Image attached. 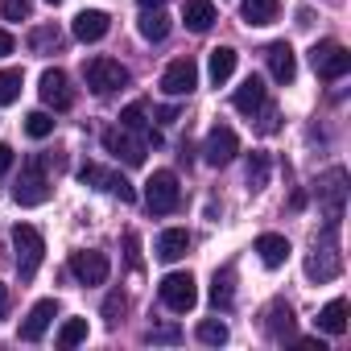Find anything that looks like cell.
<instances>
[{
	"mask_svg": "<svg viewBox=\"0 0 351 351\" xmlns=\"http://www.w3.org/2000/svg\"><path fill=\"white\" fill-rule=\"evenodd\" d=\"M13 248H17V273L21 281H29L38 269H42V256H46V240L34 223H17L13 228Z\"/></svg>",
	"mask_w": 351,
	"mask_h": 351,
	"instance_id": "obj_1",
	"label": "cell"
},
{
	"mask_svg": "<svg viewBox=\"0 0 351 351\" xmlns=\"http://www.w3.org/2000/svg\"><path fill=\"white\" fill-rule=\"evenodd\" d=\"M83 79H87V87L95 91V95H112V91H120V87H128V66H120L116 58H87L83 62Z\"/></svg>",
	"mask_w": 351,
	"mask_h": 351,
	"instance_id": "obj_2",
	"label": "cell"
},
{
	"mask_svg": "<svg viewBox=\"0 0 351 351\" xmlns=\"http://www.w3.org/2000/svg\"><path fill=\"white\" fill-rule=\"evenodd\" d=\"M178 203H182L178 178H173L169 169H157L153 178L145 182V207H149L153 215H169V211H178Z\"/></svg>",
	"mask_w": 351,
	"mask_h": 351,
	"instance_id": "obj_3",
	"label": "cell"
},
{
	"mask_svg": "<svg viewBox=\"0 0 351 351\" xmlns=\"http://www.w3.org/2000/svg\"><path fill=\"white\" fill-rule=\"evenodd\" d=\"M339 269H343V256H339V244H335V228L326 223V232L314 240V256L306 261V273L314 281H330V277H339Z\"/></svg>",
	"mask_w": 351,
	"mask_h": 351,
	"instance_id": "obj_4",
	"label": "cell"
},
{
	"mask_svg": "<svg viewBox=\"0 0 351 351\" xmlns=\"http://www.w3.org/2000/svg\"><path fill=\"white\" fill-rule=\"evenodd\" d=\"M310 66H314L318 79L335 83V79H343V75L351 71V54H347V46H339V42H318V46L310 50Z\"/></svg>",
	"mask_w": 351,
	"mask_h": 351,
	"instance_id": "obj_5",
	"label": "cell"
},
{
	"mask_svg": "<svg viewBox=\"0 0 351 351\" xmlns=\"http://www.w3.org/2000/svg\"><path fill=\"white\" fill-rule=\"evenodd\" d=\"M318 203H322V219L330 228H339L343 203H347V173L343 169H330L326 178H318Z\"/></svg>",
	"mask_w": 351,
	"mask_h": 351,
	"instance_id": "obj_6",
	"label": "cell"
},
{
	"mask_svg": "<svg viewBox=\"0 0 351 351\" xmlns=\"http://www.w3.org/2000/svg\"><path fill=\"white\" fill-rule=\"evenodd\" d=\"M161 302H165L173 314L195 310V302H199L195 277H191V273H165V277H161Z\"/></svg>",
	"mask_w": 351,
	"mask_h": 351,
	"instance_id": "obj_7",
	"label": "cell"
},
{
	"mask_svg": "<svg viewBox=\"0 0 351 351\" xmlns=\"http://www.w3.org/2000/svg\"><path fill=\"white\" fill-rule=\"evenodd\" d=\"M13 199L21 207H42L50 199V178H46V165L42 161H29L25 173H21V182L13 186Z\"/></svg>",
	"mask_w": 351,
	"mask_h": 351,
	"instance_id": "obj_8",
	"label": "cell"
},
{
	"mask_svg": "<svg viewBox=\"0 0 351 351\" xmlns=\"http://www.w3.org/2000/svg\"><path fill=\"white\" fill-rule=\"evenodd\" d=\"M195 87H199V66H195V58H173V62L165 66V75H161V91H165L169 99L191 95Z\"/></svg>",
	"mask_w": 351,
	"mask_h": 351,
	"instance_id": "obj_9",
	"label": "cell"
},
{
	"mask_svg": "<svg viewBox=\"0 0 351 351\" xmlns=\"http://www.w3.org/2000/svg\"><path fill=\"white\" fill-rule=\"evenodd\" d=\"M236 153H240V136L228 128V124H215L211 128V136H207V145H203V157H207V165H232L236 161Z\"/></svg>",
	"mask_w": 351,
	"mask_h": 351,
	"instance_id": "obj_10",
	"label": "cell"
},
{
	"mask_svg": "<svg viewBox=\"0 0 351 351\" xmlns=\"http://www.w3.org/2000/svg\"><path fill=\"white\" fill-rule=\"evenodd\" d=\"M42 104L46 108H54V112H66V108H75V87H71V79L54 66V71H42Z\"/></svg>",
	"mask_w": 351,
	"mask_h": 351,
	"instance_id": "obj_11",
	"label": "cell"
},
{
	"mask_svg": "<svg viewBox=\"0 0 351 351\" xmlns=\"http://www.w3.org/2000/svg\"><path fill=\"white\" fill-rule=\"evenodd\" d=\"M71 273L79 277V285H104L112 273V261L104 252H71Z\"/></svg>",
	"mask_w": 351,
	"mask_h": 351,
	"instance_id": "obj_12",
	"label": "cell"
},
{
	"mask_svg": "<svg viewBox=\"0 0 351 351\" xmlns=\"http://www.w3.org/2000/svg\"><path fill=\"white\" fill-rule=\"evenodd\" d=\"M79 182H95L99 191L116 195L120 203H132V199H136V191H132L128 178H120V173H112V169H99V165H83V169H79Z\"/></svg>",
	"mask_w": 351,
	"mask_h": 351,
	"instance_id": "obj_13",
	"label": "cell"
},
{
	"mask_svg": "<svg viewBox=\"0 0 351 351\" xmlns=\"http://www.w3.org/2000/svg\"><path fill=\"white\" fill-rule=\"evenodd\" d=\"M104 149H108V153H116L124 165H141V161H145V141H136L124 124L104 132Z\"/></svg>",
	"mask_w": 351,
	"mask_h": 351,
	"instance_id": "obj_14",
	"label": "cell"
},
{
	"mask_svg": "<svg viewBox=\"0 0 351 351\" xmlns=\"http://www.w3.org/2000/svg\"><path fill=\"white\" fill-rule=\"evenodd\" d=\"M265 99H269V87H265V79H256V75H248V79L236 87V95H232L236 112H244V116H256V112L265 108Z\"/></svg>",
	"mask_w": 351,
	"mask_h": 351,
	"instance_id": "obj_15",
	"label": "cell"
},
{
	"mask_svg": "<svg viewBox=\"0 0 351 351\" xmlns=\"http://www.w3.org/2000/svg\"><path fill=\"white\" fill-rule=\"evenodd\" d=\"M54 318H58V302H54V298L38 302V306L29 310V318L21 322V339H25V343H38V339L50 330V322H54Z\"/></svg>",
	"mask_w": 351,
	"mask_h": 351,
	"instance_id": "obj_16",
	"label": "cell"
},
{
	"mask_svg": "<svg viewBox=\"0 0 351 351\" xmlns=\"http://www.w3.org/2000/svg\"><path fill=\"white\" fill-rule=\"evenodd\" d=\"M157 261H165V265H173V261H182L186 252H191V232L186 228H165L161 236H157Z\"/></svg>",
	"mask_w": 351,
	"mask_h": 351,
	"instance_id": "obj_17",
	"label": "cell"
},
{
	"mask_svg": "<svg viewBox=\"0 0 351 351\" xmlns=\"http://www.w3.org/2000/svg\"><path fill=\"white\" fill-rule=\"evenodd\" d=\"M265 62H269V75H273L277 83H293V75H298V58H293L289 42H273V46L265 50Z\"/></svg>",
	"mask_w": 351,
	"mask_h": 351,
	"instance_id": "obj_18",
	"label": "cell"
},
{
	"mask_svg": "<svg viewBox=\"0 0 351 351\" xmlns=\"http://www.w3.org/2000/svg\"><path fill=\"white\" fill-rule=\"evenodd\" d=\"M108 29H112V21H108V13H99V9H83V13L75 17V25H71V34H75L79 42H99V38H108Z\"/></svg>",
	"mask_w": 351,
	"mask_h": 351,
	"instance_id": "obj_19",
	"label": "cell"
},
{
	"mask_svg": "<svg viewBox=\"0 0 351 351\" xmlns=\"http://www.w3.org/2000/svg\"><path fill=\"white\" fill-rule=\"evenodd\" d=\"M256 256H261L265 269H281L289 261V240L277 236V232H265V236H256Z\"/></svg>",
	"mask_w": 351,
	"mask_h": 351,
	"instance_id": "obj_20",
	"label": "cell"
},
{
	"mask_svg": "<svg viewBox=\"0 0 351 351\" xmlns=\"http://www.w3.org/2000/svg\"><path fill=\"white\" fill-rule=\"evenodd\" d=\"M240 17L244 25H273L281 17V0H240Z\"/></svg>",
	"mask_w": 351,
	"mask_h": 351,
	"instance_id": "obj_21",
	"label": "cell"
},
{
	"mask_svg": "<svg viewBox=\"0 0 351 351\" xmlns=\"http://www.w3.org/2000/svg\"><path fill=\"white\" fill-rule=\"evenodd\" d=\"M182 21H186L191 34H207L215 25V5H211V0H186V5H182Z\"/></svg>",
	"mask_w": 351,
	"mask_h": 351,
	"instance_id": "obj_22",
	"label": "cell"
},
{
	"mask_svg": "<svg viewBox=\"0 0 351 351\" xmlns=\"http://www.w3.org/2000/svg\"><path fill=\"white\" fill-rule=\"evenodd\" d=\"M236 58H240V54H236L232 46H215V50H211L207 75H211V83H215V87H223V83H228V79L236 75Z\"/></svg>",
	"mask_w": 351,
	"mask_h": 351,
	"instance_id": "obj_23",
	"label": "cell"
},
{
	"mask_svg": "<svg viewBox=\"0 0 351 351\" xmlns=\"http://www.w3.org/2000/svg\"><path fill=\"white\" fill-rule=\"evenodd\" d=\"M169 17L161 13V9H141V38L145 42H165L169 38Z\"/></svg>",
	"mask_w": 351,
	"mask_h": 351,
	"instance_id": "obj_24",
	"label": "cell"
},
{
	"mask_svg": "<svg viewBox=\"0 0 351 351\" xmlns=\"http://www.w3.org/2000/svg\"><path fill=\"white\" fill-rule=\"evenodd\" d=\"M318 326H322L326 335H343V330H347V302H343V298L326 302L322 314H318Z\"/></svg>",
	"mask_w": 351,
	"mask_h": 351,
	"instance_id": "obj_25",
	"label": "cell"
},
{
	"mask_svg": "<svg viewBox=\"0 0 351 351\" xmlns=\"http://www.w3.org/2000/svg\"><path fill=\"white\" fill-rule=\"evenodd\" d=\"M265 318H269V335H273V339H289V335H293V310H289L285 302H273Z\"/></svg>",
	"mask_w": 351,
	"mask_h": 351,
	"instance_id": "obj_26",
	"label": "cell"
},
{
	"mask_svg": "<svg viewBox=\"0 0 351 351\" xmlns=\"http://www.w3.org/2000/svg\"><path fill=\"white\" fill-rule=\"evenodd\" d=\"M232 298H236V273H232V269H219L215 281H211V302H215L219 310H228Z\"/></svg>",
	"mask_w": 351,
	"mask_h": 351,
	"instance_id": "obj_27",
	"label": "cell"
},
{
	"mask_svg": "<svg viewBox=\"0 0 351 351\" xmlns=\"http://www.w3.org/2000/svg\"><path fill=\"white\" fill-rule=\"evenodd\" d=\"M29 50H34V54H54V50H62V34H58L54 25H42V29H34Z\"/></svg>",
	"mask_w": 351,
	"mask_h": 351,
	"instance_id": "obj_28",
	"label": "cell"
},
{
	"mask_svg": "<svg viewBox=\"0 0 351 351\" xmlns=\"http://www.w3.org/2000/svg\"><path fill=\"white\" fill-rule=\"evenodd\" d=\"M199 343H207V347H223L228 343V322H219V318H207V322H199Z\"/></svg>",
	"mask_w": 351,
	"mask_h": 351,
	"instance_id": "obj_29",
	"label": "cell"
},
{
	"mask_svg": "<svg viewBox=\"0 0 351 351\" xmlns=\"http://www.w3.org/2000/svg\"><path fill=\"white\" fill-rule=\"evenodd\" d=\"M87 339V318H66L58 330V347H79Z\"/></svg>",
	"mask_w": 351,
	"mask_h": 351,
	"instance_id": "obj_30",
	"label": "cell"
},
{
	"mask_svg": "<svg viewBox=\"0 0 351 351\" xmlns=\"http://www.w3.org/2000/svg\"><path fill=\"white\" fill-rule=\"evenodd\" d=\"M25 132H29L34 141H46V136L54 132V116H50V112H29V116H25Z\"/></svg>",
	"mask_w": 351,
	"mask_h": 351,
	"instance_id": "obj_31",
	"label": "cell"
},
{
	"mask_svg": "<svg viewBox=\"0 0 351 351\" xmlns=\"http://www.w3.org/2000/svg\"><path fill=\"white\" fill-rule=\"evenodd\" d=\"M21 95V71H0V108H9Z\"/></svg>",
	"mask_w": 351,
	"mask_h": 351,
	"instance_id": "obj_32",
	"label": "cell"
},
{
	"mask_svg": "<svg viewBox=\"0 0 351 351\" xmlns=\"http://www.w3.org/2000/svg\"><path fill=\"white\" fill-rule=\"evenodd\" d=\"M265 182H269V157L265 153H252V161H248V186L252 191H265Z\"/></svg>",
	"mask_w": 351,
	"mask_h": 351,
	"instance_id": "obj_33",
	"label": "cell"
},
{
	"mask_svg": "<svg viewBox=\"0 0 351 351\" xmlns=\"http://www.w3.org/2000/svg\"><path fill=\"white\" fill-rule=\"evenodd\" d=\"M120 124H124L128 132H149V120H145V104H128V108L120 112Z\"/></svg>",
	"mask_w": 351,
	"mask_h": 351,
	"instance_id": "obj_34",
	"label": "cell"
},
{
	"mask_svg": "<svg viewBox=\"0 0 351 351\" xmlns=\"http://www.w3.org/2000/svg\"><path fill=\"white\" fill-rule=\"evenodd\" d=\"M0 13H5V21H25L34 13V0H0Z\"/></svg>",
	"mask_w": 351,
	"mask_h": 351,
	"instance_id": "obj_35",
	"label": "cell"
},
{
	"mask_svg": "<svg viewBox=\"0 0 351 351\" xmlns=\"http://www.w3.org/2000/svg\"><path fill=\"white\" fill-rule=\"evenodd\" d=\"M145 339H149V343H178V339H182V330L165 322V326H149V335H145Z\"/></svg>",
	"mask_w": 351,
	"mask_h": 351,
	"instance_id": "obj_36",
	"label": "cell"
},
{
	"mask_svg": "<svg viewBox=\"0 0 351 351\" xmlns=\"http://www.w3.org/2000/svg\"><path fill=\"white\" fill-rule=\"evenodd\" d=\"M116 314H124V293H112V298H108V302H104V318H108V322H112V326H116V322H120V318H116Z\"/></svg>",
	"mask_w": 351,
	"mask_h": 351,
	"instance_id": "obj_37",
	"label": "cell"
},
{
	"mask_svg": "<svg viewBox=\"0 0 351 351\" xmlns=\"http://www.w3.org/2000/svg\"><path fill=\"white\" fill-rule=\"evenodd\" d=\"M9 169H13V149H9L5 141H0V178H5Z\"/></svg>",
	"mask_w": 351,
	"mask_h": 351,
	"instance_id": "obj_38",
	"label": "cell"
},
{
	"mask_svg": "<svg viewBox=\"0 0 351 351\" xmlns=\"http://www.w3.org/2000/svg\"><path fill=\"white\" fill-rule=\"evenodd\" d=\"M5 54H13V34L0 29V58H5Z\"/></svg>",
	"mask_w": 351,
	"mask_h": 351,
	"instance_id": "obj_39",
	"label": "cell"
},
{
	"mask_svg": "<svg viewBox=\"0 0 351 351\" xmlns=\"http://www.w3.org/2000/svg\"><path fill=\"white\" fill-rule=\"evenodd\" d=\"M5 314H9V285L0 281V318H5Z\"/></svg>",
	"mask_w": 351,
	"mask_h": 351,
	"instance_id": "obj_40",
	"label": "cell"
},
{
	"mask_svg": "<svg viewBox=\"0 0 351 351\" xmlns=\"http://www.w3.org/2000/svg\"><path fill=\"white\" fill-rule=\"evenodd\" d=\"M157 120L169 124V120H178V112H173V108H157Z\"/></svg>",
	"mask_w": 351,
	"mask_h": 351,
	"instance_id": "obj_41",
	"label": "cell"
},
{
	"mask_svg": "<svg viewBox=\"0 0 351 351\" xmlns=\"http://www.w3.org/2000/svg\"><path fill=\"white\" fill-rule=\"evenodd\" d=\"M136 5H141V9H161L165 0H136Z\"/></svg>",
	"mask_w": 351,
	"mask_h": 351,
	"instance_id": "obj_42",
	"label": "cell"
},
{
	"mask_svg": "<svg viewBox=\"0 0 351 351\" xmlns=\"http://www.w3.org/2000/svg\"><path fill=\"white\" fill-rule=\"evenodd\" d=\"M50 5H58V0H50Z\"/></svg>",
	"mask_w": 351,
	"mask_h": 351,
	"instance_id": "obj_43",
	"label": "cell"
}]
</instances>
